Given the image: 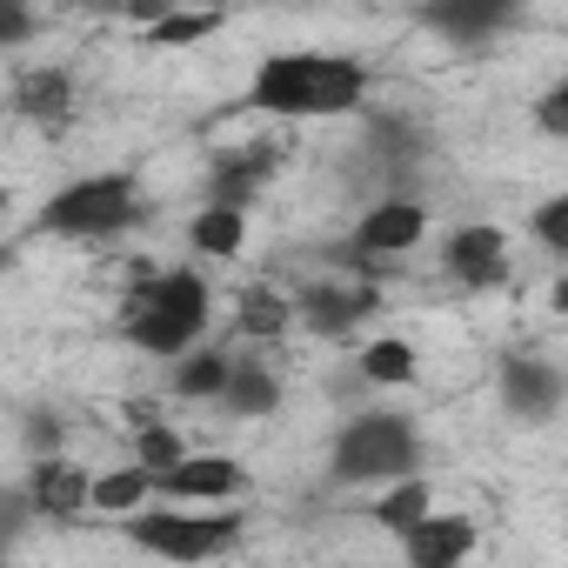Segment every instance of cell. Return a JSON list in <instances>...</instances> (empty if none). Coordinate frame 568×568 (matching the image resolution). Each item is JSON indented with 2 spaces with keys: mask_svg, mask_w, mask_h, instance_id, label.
<instances>
[{
  "mask_svg": "<svg viewBox=\"0 0 568 568\" xmlns=\"http://www.w3.org/2000/svg\"><path fill=\"white\" fill-rule=\"evenodd\" d=\"M34 34V14H28V0H0V41L8 48H21Z\"/></svg>",
  "mask_w": 568,
  "mask_h": 568,
  "instance_id": "4316f807",
  "label": "cell"
},
{
  "mask_svg": "<svg viewBox=\"0 0 568 568\" xmlns=\"http://www.w3.org/2000/svg\"><path fill=\"white\" fill-rule=\"evenodd\" d=\"M134 428H141V435H134V462H148L154 475H161V468H174V462L187 455V442H181L168 422H154V415H148V402H134Z\"/></svg>",
  "mask_w": 568,
  "mask_h": 568,
  "instance_id": "cb8c5ba5",
  "label": "cell"
},
{
  "mask_svg": "<svg viewBox=\"0 0 568 568\" xmlns=\"http://www.w3.org/2000/svg\"><path fill=\"white\" fill-rule=\"evenodd\" d=\"M442 267L462 281V288H475V295H481V288H501V281H508V234L488 227V221H468V227L448 234Z\"/></svg>",
  "mask_w": 568,
  "mask_h": 568,
  "instance_id": "ba28073f",
  "label": "cell"
},
{
  "mask_svg": "<svg viewBox=\"0 0 568 568\" xmlns=\"http://www.w3.org/2000/svg\"><path fill=\"white\" fill-rule=\"evenodd\" d=\"M221 28V8H187V14H161L154 28H148V41L154 48H194V41H207Z\"/></svg>",
  "mask_w": 568,
  "mask_h": 568,
  "instance_id": "d4e9b609",
  "label": "cell"
},
{
  "mask_svg": "<svg viewBox=\"0 0 568 568\" xmlns=\"http://www.w3.org/2000/svg\"><path fill=\"white\" fill-rule=\"evenodd\" d=\"M428 508H435V488H428V475L415 468V475H402V481H382V495H375V508H368V515H375V528H388V535L402 541Z\"/></svg>",
  "mask_w": 568,
  "mask_h": 568,
  "instance_id": "e0dca14e",
  "label": "cell"
},
{
  "mask_svg": "<svg viewBox=\"0 0 568 568\" xmlns=\"http://www.w3.org/2000/svg\"><path fill=\"white\" fill-rule=\"evenodd\" d=\"M555 315H568V274L555 281Z\"/></svg>",
  "mask_w": 568,
  "mask_h": 568,
  "instance_id": "4dcf8cb0",
  "label": "cell"
},
{
  "mask_svg": "<svg viewBox=\"0 0 568 568\" xmlns=\"http://www.w3.org/2000/svg\"><path fill=\"white\" fill-rule=\"evenodd\" d=\"M214 408H227V415H241V422L274 415V408H281V382L267 375L261 355H241V362H234V382H227V395H221Z\"/></svg>",
  "mask_w": 568,
  "mask_h": 568,
  "instance_id": "ac0fdd59",
  "label": "cell"
},
{
  "mask_svg": "<svg viewBox=\"0 0 568 568\" xmlns=\"http://www.w3.org/2000/svg\"><path fill=\"white\" fill-rule=\"evenodd\" d=\"M187 8H227V0H187Z\"/></svg>",
  "mask_w": 568,
  "mask_h": 568,
  "instance_id": "1f68e13d",
  "label": "cell"
},
{
  "mask_svg": "<svg viewBox=\"0 0 568 568\" xmlns=\"http://www.w3.org/2000/svg\"><path fill=\"white\" fill-rule=\"evenodd\" d=\"M362 375H368L375 388H408V382H415V348H408L402 335H375V342L362 348Z\"/></svg>",
  "mask_w": 568,
  "mask_h": 568,
  "instance_id": "603a6c76",
  "label": "cell"
},
{
  "mask_svg": "<svg viewBox=\"0 0 568 568\" xmlns=\"http://www.w3.org/2000/svg\"><path fill=\"white\" fill-rule=\"evenodd\" d=\"M207 308H214L207 281H201L194 267H168V274L141 281V288L128 295V308H121V335H128L141 355H168V362H174V355H187V348L201 342Z\"/></svg>",
  "mask_w": 568,
  "mask_h": 568,
  "instance_id": "7a4b0ae2",
  "label": "cell"
},
{
  "mask_svg": "<svg viewBox=\"0 0 568 568\" xmlns=\"http://www.w3.org/2000/svg\"><path fill=\"white\" fill-rule=\"evenodd\" d=\"M121 14H128V21H141V28H154L161 14H174V0H128Z\"/></svg>",
  "mask_w": 568,
  "mask_h": 568,
  "instance_id": "83f0119b",
  "label": "cell"
},
{
  "mask_svg": "<svg viewBox=\"0 0 568 568\" xmlns=\"http://www.w3.org/2000/svg\"><path fill=\"white\" fill-rule=\"evenodd\" d=\"M295 308H302V322H308L315 335H348V328H362V322L382 308V295H375V288H308Z\"/></svg>",
  "mask_w": 568,
  "mask_h": 568,
  "instance_id": "9a60e30c",
  "label": "cell"
},
{
  "mask_svg": "<svg viewBox=\"0 0 568 568\" xmlns=\"http://www.w3.org/2000/svg\"><path fill=\"white\" fill-rule=\"evenodd\" d=\"M415 468H422V442H415V422L395 415V408L348 415L335 448H328V475L342 488H382V481H402Z\"/></svg>",
  "mask_w": 568,
  "mask_h": 568,
  "instance_id": "3957f363",
  "label": "cell"
},
{
  "mask_svg": "<svg viewBox=\"0 0 568 568\" xmlns=\"http://www.w3.org/2000/svg\"><path fill=\"white\" fill-rule=\"evenodd\" d=\"M241 241H247V207H221V201H207V207L194 214V227H187V247H194V254H214V261L241 254Z\"/></svg>",
  "mask_w": 568,
  "mask_h": 568,
  "instance_id": "ffe728a7",
  "label": "cell"
},
{
  "mask_svg": "<svg viewBox=\"0 0 568 568\" xmlns=\"http://www.w3.org/2000/svg\"><path fill=\"white\" fill-rule=\"evenodd\" d=\"M521 14V0H422V28L442 41H488Z\"/></svg>",
  "mask_w": 568,
  "mask_h": 568,
  "instance_id": "8fae6325",
  "label": "cell"
},
{
  "mask_svg": "<svg viewBox=\"0 0 568 568\" xmlns=\"http://www.w3.org/2000/svg\"><path fill=\"white\" fill-rule=\"evenodd\" d=\"M28 435H34V448H41V455H54V448H61V422H48V415H34V422H28Z\"/></svg>",
  "mask_w": 568,
  "mask_h": 568,
  "instance_id": "f1b7e54d",
  "label": "cell"
},
{
  "mask_svg": "<svg viewBox=\"0 0 568 568\" xmlns=\"http://www.w3.org/2000/svg\"><path fill=\"white\" fill-rule=\"evenodd\" d=\"M141 221V181L134 174H81L41 207V234L68 241H114Z\"/></svg>",
  "mask_w": 568,
  "mask_h": 568,
  "instance_id": "277c9868",
  "label": "cell"
},
{
  "mask_svg": "<svg viewBox=\"0 0 568 568\" xmlns=\"http://www.w3.org/2000/svg\"><path fill=\"white\" fill-rule=\"evenodd\" d=\"M14 108H21L34 128L61 134V128L74 121V81H68L61 68H34V74H21V81H14Z\"/></svg>",
  "mask_w": 568,
  "mask_h": 568,
  "instance_id": "5bb4252c",
  "label": "cell"
},
{
  "mask_svg": "<svg viewBox=\"0 0 568 568\" xmlns=\"http://www.w3.org/2000/svg\"><path fill=\"white\" fill-rule=\"evenodd\" d=\"M234 362H241V355H227V348L174 355V395H187V402H221L227 382H234Z\"/></svg>",
  "mask_w": 568,
  "mask_h": 568,
  "instance_id": "d6986e66",
  "label": "cell"
},
{
  "mask_svg": "<svg viewBox=\"0 0 568 568\" xmlns=\"http://www.w3.org/2000/svg\"><path fill=\"white\" fill-rule=\"evenodd\" d=\"M267 181H274V154H261V148H247V154H221L214 168H207V201H221V207H254L261 194H267Z\"/></svg>",
  "mask_w": 568,
  "mask_h": 568,
  "instance_id": "4fadbf2b",
  "label": "cell"
},
{
  "mask_svg": "<svg viewBox=\"0 0 568 568\" xmlns=\"http://www.w3.org/2000/svg\"><path fill=\"white\" fill-rule=\"evenodd\" d=\"M234 315H241V335H247V342H274V335H288V322H295L302 308L281 295V288H247Z\"/></svg>",
  "mask_w": 568,
  "mask_h": 568,
  "instance_id": "7402d4cb",
  "label": "cell"
},
{
  "mask_svg": "<svg viewBox=\"0 0 568 568\" xmlns=\"http://www.w3.org/2000/svg\"><path fill=\"white\" fill-rule=\"evenodd\" d=\"M422 234H428V207L415 201V194H388V201H375L362 221H355V254L362 261H395V254H408V247H422Z\"/></svg>",
  "mask_w": 568,
  "mask_h": 568,
  "instance_id": "52a82bcc",
  "label": "cell"
},
{
  "mask_svg": "<svg viewBox=\"0 0 568 568\" xmlns=\"http://www.w3.org/2000/svg\"><path fill=\"white\" fill-rule=\"evenodd\" d=\"M402 555L415 561V568H455V561H468L475 555V521L468 515H422L408 535H402Z\"/></svg>",
  "mask_w": 568,
  "mask_h": 568,
  "instance_id": "7c38bea8",
  "label": "cell"
},
{
  "mask_svg": "<svg viewBox=\"0 0 568 568\" xmlns=\"http://www.w3.org/2000/svg\"><path fill=\"white\" fill-rule=\"evenodd\" d=\"M528 234H535L548 254H561V261H568V194H548V201L528 214Z\"/></svg>",
  "mask_w": 568,
  "mask_h": 568,
  "instance_id": "484cf974",
  "label": "cell"
},
{
  "mask_svg": "<svg viewBox=\"0 0 568 568\" xmlns=\"http://www.w3.org/2000/svg\"><path fill=\"white\" fill-rule=\"evenodd\" d=\"M561 395H568V375L548 362V355H501V408L515 422H555L561 415Z\"/></svg>",
  "mask_w": 568,
  "mask_h": 568,
  "instance_id": "8992f818",
  "label": "cell"
},
{
  "mask_svg": "<svg viewBox=\"0 0 568 568\" xmlns=\"http://www.w3.org/2000/svg\"><path fill=\"white\" fill-rule=\"evenodd\" d=\"M61 8H88V14H121L128 0H61Z\"/></svg>",
  "mask_w": 568,
  "mask_h": 568,
  "instance_id": "f546056e",
  "label": "cell"
},
{
  "mask_svg": "<svg viewBox=\"0 0 568 568\" xmlns=\"http://www.w3.org/2000/svg\"><path fill=\"white\" fill-rule=\"evenodd\" d=\"M21 488H28L34 515H48V521H74L81 508H94V475H81L61 455H34V468H28Z\"/></svg>",
  "mask_w": 568,
  "mask_h": 568,
  "instance_id": "30bf717a",
  "label": "cell"
},
{
  "mask_svg": "<svg viewBox=\"0 0 568 568\" xmlns=\"http://www.w3.org/2000/svg\"><path fill=\"white\" fill-rule=\"evenodd\" d=\"M161 488H154V468L148 462H128V468H108V475H94V508L101 515H134V508H148Z\"/></svg>",
  "mask_w": 568,
  "mask_h": 568,
  "instance_id": "44dd1931",
  "label": "cell"
},
{
  "mask_svg": "<svg viewBox=\"0 0 568 568\" xmlns=\"http://www.w3.org/2000/svg\"><path fill=\"white\" fill-rule=\"evenodd\" d=\"M128 541L148 548V555H168V561H207V555H227L241 541V515H174V501L161 515H121Z\"/></svg>",
  "mask_w": 568,
  "mask_h": 568,
  "instance_id": "5b68a950",
  "label": "cell"
},
{
  "mask_svg": "<svg viewBox=\"0 0 568 568\" xmlns=\"http://www.w3.org/2000/svg\"><path fill=\"white\" fill-rule=\"evenodd\" d=\"M368 101V68L348 54H267L247 81V108L281 121H335Z\"/></svg>",
  "mask_w": 568,
  "mask_h": 568,
  "instance_id": "6da1fadb",
  "label": "cell"
},
{
  "mask_svg": "<svg viewBox=\"0 0 568 568\" xmlns=\"http://www.w3.org/2000/svg\"><path fill=\"white\" fill-rule=\"evenodd\" d=\"M362 154H368L375 168L408 174V168L428 154V134H422V128H408L402 114H375V121H368V134H362Z\"/></svg>",
  "mask_w": 568,
  "mask_h": 568,
  "instance_id": "2e32d148",
  "label": "cell"
},
{
  "mask_svg": "<svg viewBox=\"0 0 568 568\" xmlns=\"http://www.w3.org/2000/svg\"><path fill=\"white\" fill-rule=\"evenodd\" d=\"M154 488H161V501H207V508H214V501L241 495L247 475H241L234 455H181L174 468L154 475Z\"/></svg>",
  "mask_w": 568,
  "mask_h": 568,
  "instance_id": "9c48e42d",
  "label": "cell"
}]
</instances>
